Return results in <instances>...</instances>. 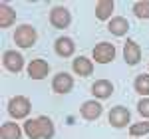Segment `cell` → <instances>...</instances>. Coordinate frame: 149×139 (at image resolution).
Wrapping results in <instances>:
<instances>
[{
  "mask_svg": "<svg viewBox=\"0 0 149 139\" xmlns=\"http://www.w3.org/2000/svg\"><path fill=\"white\" fill-rule=\"evenodd\" d=\"M30 109H32V104H30V99L24 97V95H14L10 101H8V113H10V117H14V119H24V117H28Z\"/></svg>",
  "mask_w": 149,
  "mask_h": 139,
  "instance_id": "6da1fadb",
  "label": "cell"
},
{
  "mask_svg": "<svg viewBox=\"0 0 149 139\" xmlns=\"http://www.w3.org/2000/svg\"><path fill=\"white\" fill-rule=\"evenodd\" d=\"M36 28L34 26H30V24H22V26H18L16 28V32H14V42H16V46L20 48H32L36 42Z\"/></svg>",
  "mask_w": 149,
  "mask_h": 139,
  "instance_id": "7a4b0ae2",
  "label": "cell"
},
{
  "mask_svg": "<svg viewBox=\"0 0 149 139\" xmlns=\"http://www.w3.org/2000/svg\"><path fill=\"white\" fill-rule=\"evenodd\" d=\"M109 123H111V127H117V129H123L129 125V121H131V113H129V109L123 107V105H115L109 109Z\"/></svg>",
  "mask_w": 149,
  "mask_h": 139,
  "instance_id": "3957f363",
  "label": "cell"
},
{
  "mask_svg": "<svg viewBox=\"0 0 149 139\" xmlns=\"http://www.w3.org/2000/svg\"><path fill=\"white\" fill-rule=\"evenodd\" d=\"M2 66L12 74H18L24 68V56L20 52H16V50H6L2 54Z\"/></svg>",
  "mask_w": 149,
  "mask_h": 139,
  "instance_id": "277c9868",
  "label": "cell"
},
{
  "mask_svg": "<svg viewBox=\"0 0 149 139\" xmlns=\"http://www.w3.org/2000/svg\"><path fill=\"white\" fill-rule=\"evenodd\" d=\"M93 60L97 64H109L111 60L115 58V46L109 44V42H100L93 46Z\"/></svg>",
  "mask_w": 149,
  "mask_h": 139,
  "instance_id": "5b68a950",
  "label": "cell"
},
{
  "mask_svg": "<svg viewBox=\"0 0 149 139\" xmlns=\"http://www.w3.org/2000/svg\"><path fill=\"white\" fill-rule=\"evenodd\" d=\"M50 22H52L54 28L64 30V28H68L70 22H72V14H70V10H66L64 6H56V8L50 10Z\"/></svg>",
  "mask_w": 149,
  "mask_h": 139,
  "instance_id": "8992f818",
  "label": "cell"
},
{
  "mask_svg": "<svg viewBox=\"0 0 149 139\" xmlns=\"http://www.w3.org/2000/svg\"><path fill=\"white\" fill-rule=\"evenodd\" d=\"M28 74H30L32 80H44L48 74H50V66H48L46 60L36 58L28 64Z\"/></svg>",
  "mask_w": 149,
  "mask_h": 139,
  "instance_id": "52a82bcc",
  "label": "cell"
},
{
  "mask_svg": "<svg viewBox=\"0 0 149 139\" xmlns=\"http://www.w3.org/2000/svg\"><path fill=\"white\" fill-rule=\"evenodd\" d=\"M72 88H74V80H72V76L66 74V72H60L54 76V81H52V90L56 93H68L72 92Z\"/></svg>",
  "mask_w": 149,
  "mask_h": 139,
  "instance_id": "ba28073f",
  "label": "cell"
},
{
  "mask_svg": "<svg viewBox=\"0 0 149 139\" xmlns=\"http://www.w3.org/2000/svg\"><path fill=\"white\" fill-rule=\"evenodd\" d=\"M123 58L129 66H135L141 62V48H139L137 42H133V40H125V44H123Z\"/></svg>",
  "mask_w": 149,
  "mask_h": 139,
  "instance_id": "9c48e42d",
  "label": "cell"
},
{
  "mask_svg": "<svg viewBox=\"0 0 149 139\" xmlns=\"http://www.w3.org/2000/svg\"><path fill=\"white\" fill-rule=\"evenodd\" d=\"M103 111V105L100 104V101H84L80 107V113L84 119H88V121H93V119H97V117L102 115Z\"/></svg>",
  "mask_w": 149,
  "mask_h": 139,
  "instance_id": "30bf717a",
  "label": "cell"
},
{
  "mask_svg": "<svg viewBox=\"0 0 149 139\" xmlns=\"http://www.w3.org/2000/svg\"><path fill=\"white\" fill-rule=\"evenodd\" d=\"M92 93H93V97H97V99H107V97H111V93H113V83L109 80L93 81Z\"/></svg>",
  "mask_w": 149,
  "mask_h": 139,
  "instance_id": "8fae6325",
  "label": "cell"
},
{
  "mask_svg": "<svg viewBox=\"0 0 149 139\" xmlns=\"http://www.w3.org/2000/svg\"><path fill=\"white\" fill-rule=\"evenodd\" d=\"M54 50H56L58 56H62V58H70V56L74 54V50H76V44H74V40H72V38L62 36V38H58V40H56Z\"/></svg>",
  "mask_w": 149,
  "mask_h": 139,
  "instance_id": "7c38bea8",
  "label": "cell"
},
{
  "mask_svg": "<svg viewBox=\"0 0 149 139\" xmlns=\"http://www.w3.org/2000/svg\"><path fill=\"white\" fill-rule=\"evenodd\" d=\"M72 68H74V72H76L78 76H84V78H88V76H92V74H93L92 60L86 58V56L76 58V60H74V64H72Z\"/></svg>",
  "mask_w": 149,
  "mask_h": 139,
  "instance_id": "4fadbf2b",
  "label": "cell"
},
{
  "mask_svg": "<svg viewBox=\"0 0 149 139\" xmlns=\"http://www.w3.org/2000/svg\"><path fill=\"white\" fill-rule=\"evenodd\" d=\"M22 135V129L18 123H14V121H6V123H2V127H0V139H20Z\"/></svg>",
  "mask_w": 149,
  "mask_h": 139,
  "instance_id": "5bb4252c",
  "label": "cell"
},
{
  "mask_svg": "<svg viewBox=\"0 0 149 139\" xmlns=\"http://www.w3.org/2000/svg\"><path fill=\"white\" fill-rule=\"evenodd\" d=\"M127 30H129V22H127L123 16H117V18H111L109 20V32L113 36H125Z\"/></svg>",
  "mask_w": 149,
  "mask_h": 139,
  "instance_id": "9a60e30c",
  "label": "cell"
},
{
  "mask_svg": "<svg viewBox=\"0 0 149 139\" xmlns=\"http://www.w3.org/2000/svg\"><path fill=\"white\" fill-rule=\"evenodd\" d=\"M24 133L30 139H42V125H40V119H28L24 121Z\"/></svg>",
  "mask_w": 149,
  "mask_h": 139,
  "instance_id": "2e32d148",
  "label": "cell"
},
{
  "mask_svg": "<svg viewBox=\"0 0 149 139\" xmlns=\"http://www.w3.org/2000/svg\"><path fill=\"white\" fill-rule=\"evenodd\" d=\"M113 2L111 0H102V2H97L95 4V18L97 20H107L109 16H111V12H113Z\"/></svg>",
  "mask_w": 149,
  "mask_h": 139,
  "instance_id": "e0dca14e",
  "label": "cell"
},
{
  "mask_svg": "<svg viewBox=\"0 0 149 139\" xmlns=\"http://www.w3.org/2000/svg\"><path fill=\"white\" fill-rule=\"evenodd\" d=\"M16 20V12L14 8L6 6V4H0V28H8L12 26Z\"/></svg>",
  "mask_w": 149,
  "mask_h": 139,
  "instance_id": "ac0fdd59",
  "label": "cell"
},
{
  "mask_svg": "<svg viewBox=\"0 0 149 139\" xmlns=\"http://www.w3.org/2000/svg\"><path fill=\"white\" fill-rule=\"evenodd\" d=\"M135 92L149 97V74H139L135 78Z\"/></svg>",
  "mask_w": 149,
  "mask_h": 139,
  "instance_id": "d6986e66",
  "label": "cell"
},
{
  "mask_svg": "<svg viewBox=\"0 0 149 139\" xmlns=\"http://www.w3.org/2000/svg\"><path fill=\"white\" fill-rule=\"evenodd\" d=\"M40 125H42V139H52L54 137V123L46 115H40Z\"/></svg>",
  "mask_w": 149,
  "mask_h": 139,
  "instance_id": "ffe728a7",
  "label": "cell"
},
{
  "mask_svg": "<svg viewBox=\"0 0 149 139\" xmlns=\"http://www.w3.org/2000/svg\"><path fill=\"white\" fill-rule=\"evenodd\" d=\"M133 14L137 16V18H143V20H147L149 18V0H139L133 4Z\"/></svg>",
  "mask_w": 149,
  "mask_h": 139,
  "instance_id": "44dd1931",
  "label": "cell"
},
{
  "mask_svg": "<svg viewBox=\"0 0 149 139\" xmlns=\"http://www.w3.org/2000/svg\"><path fill=\"white\" fill-rule=\"evenodd\" d=\"M145 133H149V121H137V123H133L129 127V135L131 137H141Z\"/></svg>",
  "mask_w": 149,
  "mask_h": 139,
  "instance_id": "7402d4cb",
  "label": "cell"
},
{
  "mask_svg": "<svg viewBox=\"0 0 149 139\" xmlns=\"http://www.w3.org/2000/svg\"><path fill=\"white\" fill-rule=\"evenodd\" d=\"M137 111H139V115H143V117H147V119H149V97H143V99H139Z\"/></svg>",
  "mask_w": 149,
  "mask_h": 139,
  "instance_id": "603a6c76",
  "label": "cell"
}]
</instances>
